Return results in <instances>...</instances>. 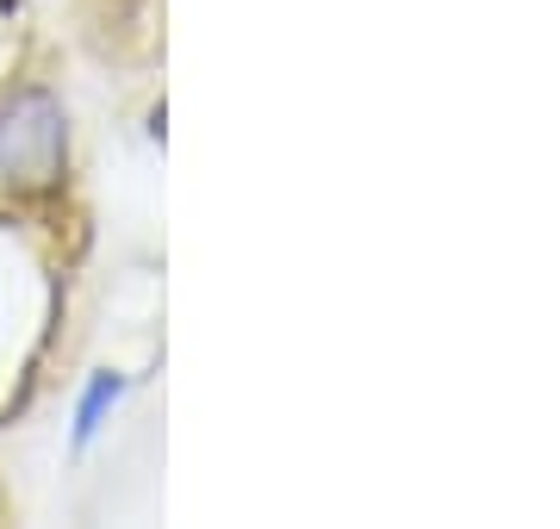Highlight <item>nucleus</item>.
Segmentation results:
<instances>
[{"mask_svg": "<svg viewBox=\"0 0 560 529\" xmlns=\"http://www.w3.org/2000/svg\"><path fill=\"white\" fill-rule=\"evenodd\" d=\"M62 150H69V119L50 94H20L0 106V181L7 187L57 181Z\"/></svg>", "mask_w": 560, "mask_h": 529, "instance_id": "nucleus-1", "label": "nucleus"}, {"mask_svg": "<svg viewBox=\"0 0 560 529\" xmlns=\"http://www.w3.org/2000/svg\"><path fill=\"white\" fill-rule=\"evenodd\" d=\"M119 392H125V374H94V380H88V392H81V411H75V448H88L94 436H101L106 411L119 405Z\"/></svg>", "mask_w": 560, "mask_h": 529, "instance_id": "nucleus-2", "label": "nucleus"}]
</instances>
